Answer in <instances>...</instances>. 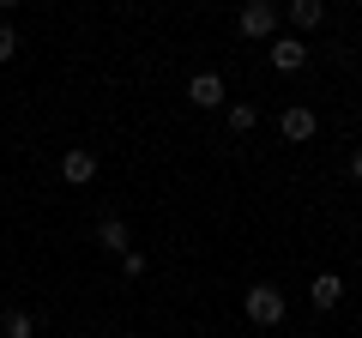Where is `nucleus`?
I'll list each match as a JSON object with an SVG mask.
<instances>
[{"label": "nucleus", "mask_w": 362, "mask_h": 338, "mask_svg": "<svg viewBox=\"0 0 362 338\" xmlns=\"http://www.w3.org/2000/svg\"><path fill=\"white\" fill-rule=\"evenodd\" d=\"M242 308H247V320H254L259 332H272V326H284L290 302H284V290H278V284H254V290L242 296Z\"/></svg>", "instance_id": "nucleus-1"}, {"label": "nucleus", "mask_w": 362, "mask_h": 338, "mask_svg": "<svg viewBox=\"0 0 362 338\" xmlns=\"http://www.w3.org/2000/svg\"><path fill=\"white\" fill-rule=\"evenodd\" d=\"M235 30H242V37H254V42H266L272 30H278V6H266V0H247L242 13H235Z\"/></svg>", "instance_id": "nucleus-2"}, {"label": "nucleus", "mask_w": 362, "mask_h": 338, "mask_svg": "<svg viewBox=\"0 0 362 338\" xmlns=\"http://www.w3.org/2000/svg\"><path fill=\"white\" fill-rule=\"evenodd\" d=\"M278 127H284L290 145H308L314 133H320V115H314V109H302V103H290L284 115H278Z\"/></svg>", "instance_id": "nucleus-3"}, {"label": "nucleus", "mask_w": 362, "mask_h": 338, "mask_svg": "<svg viewBox=\"0 0 362 338\" xmlns=\"http://www.w3.org/2000/svg\"><path fill=\"white\" fill-rule=\"evenodd\" d=\"M90 175H97V151H85V145L61 151V182H66V187H85Z\"/></svg>", "instance_id": "nucleus-4"}, {"label": "nucleus", "mask_w": 362, "mask_h": 338, "mask_svg": "<svg viewBox=\"0 0 362 338\" xmlns=\"http://www.w3.org/2000/svg\"><path fill=\"white\" fill-rule=\"evenodd\" d=\"M187 103L194 109H223V73H194L187 78Z\"/></svg>", "instance_id": "nucleus-5"}, {"label": "nucleus", "mask_w": 362, "mask_h": 338, "mask_svg": "<svg viewBox=\"0 0 362 338\" xmlns=\"http://www.w3.org/2000/svg\"><path fill=\"white\" fill-rule=\"evenodd\" d=\"M272 66H278V73H296V66H308L302 37H272Z\"/></svg>", "instance_id": "nucleus-6"}, {"label": "nucleus", "mask_w": 362, "mask_h": 338, "mask_svg": "<svg viewBox=\"0 0 362 338\" xmlns=\"http://www.w3.org/2000/svg\"><path fill=\"white\" fill-rule=\"evenodd\" d=\"M308 296H314V308H338V302H344V278L338 272H320L308 284Z\"/></svg>", "instance_id": "nucleus-7"}, {"label": "nucleus", "mask_w": 362, "mask_h": 338, "mask_svg": "<svg viewBox=\"0 0 362 338\" xmlns=\"http://www.w3.org/2000/svg\"><path fill=\"white\" fill-rule=\"evenodd\" d=\"M284 18L296 25V37H302V30H314V25L326 18V6H320V0H290V6H284Z\"/></svg>", "instance_id": "nucleus-8"}, {"label": "nucleus", "mask_w": 362, "mask_h": 338, "mask_svg": "<svg viewBox=\"0 0 362 338\" xmlns=\"http://www.w3.org/2000/svg\"><path fill=\"white\" fill-rule=\"evenodd\" d=\"M0 338H37V314H25V308L0 314Z\"/></svg>", "instance_id": "nucleus-9"}, {"label": "nucleus", "mask_w": 362, "mask_h": 338, "mask_svg": "<svg viewBox=\"0 0 362 338\" xmlns=\"http://www.w3.org/2000/svg\"><path fill=\"white\" fill-rule=\"evenodd\" d=\"M97 242H103L109 254H127L133 235H127V223H121V218H103V223H97Z\"/></svg>", "instance_id": "nucleus-10"}, {"label": "nucleus", "mask_w": 362, "mask_h": 338, "mask_svg": "<svg viewBox=\"0 0 362 338\" xmlns=\"http://www.w3.org/2000/svg\"><path fill=\"white\" fill-rule=\"evenodd\" d=\"M223 121H230V133H254L259 109H254V103H230V109H223Z\"/></svg>", "instance_id": "nucleus-11"}, {"label": "nucleus", "mask_w": 362, "mask_h": 338, "mask_svg": "<svg viewBox=\"0 0 362 338\" xmlns=\"http://www.w3.org/2000/svg\"><path fill=\"white\" fill-rule=\"evenodd\" d=\"M13 54H18V30H13V25H0V66L13 61Z\"/></svg>", "instance_id": "nucleus-12"}, {"label": "nucleus", "mask_w": 362, "mask_h": 338, "mask_svg": "<svg viewBox=\"0 0 362 338\" xmlns=\"http://www.w3.org/2000/svg\"><path fill=\"white\" fill-rule=\"evenodd\" d=\"M121 272H127V278H145V254H133V247H127V254H121Z\"/></svg>", "instance_id": "nucleus-13"}, {"label": "nucleus", "mask_w": 362, "mask_h": 338, "mask_svg": "<svg viewBox=\"0 0 362 338\" xmlns=\"http://www.w3.org/2000/svg\"><path fill=\"white\" fill-rule=\"evenodd\" d=\"M350 182L362 187V151H350Z\"/></svg>", "instance_id": "nucleus-14"}]
</instances>
